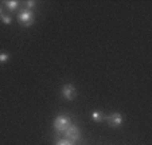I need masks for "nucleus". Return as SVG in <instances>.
<instances>
[{
	"label": "nucleus",
	"instance_id": "obj_6",
	"mask_svg": "<svg viewBox=\"0 0 152 145\" xmlns=\"http://www.w3.org/2000/svg\"><path fill=\"white\" fill-rule=\"evenodd\" d=\"M92 119L94 122L101 124L102 121H105V114H104L101 110H93L92 111Z\"/></svg>",
	"mask_w": 152,
	"mask_h": 145
},
{
	"label": "nucleus",
	"instance_id": "obj_10",
	"mask_svg": "<svg viewBox=\"0 0 152 145\" xmlns=\"http://www.w3.org/2000/svg\"><path fill=\"white\" fill-rule=\"evenodd\" d=\"M10 60V54L8 52H0V63H6Z\"/></svg>",
	"mask_w": 152,
	"mask_h": 145
},
{
	"label": "nucleus",
	"instance_id": "obj_11",
	"mask_svg": "<svg viewBox=\"0 0 152 145\" xmlns=\"http://www.w3.org/2000/svg\"><path fill=\"white\" fill-rule=\"evenodd\" d=\"M35 1H32V0H30V1H26V3H24V8L26 9H30V11H32V8H35Z\"/></svg>",
	"mask_w": 152,
	"mask_h": 145
},
{
	"label": "nucleus",
	"instance_id": "obj_5",
	"mask_svg": "<svg viewBox=\"0 0 152 145\" xmlns=\"http://www.w3.org/2000/svg\"><path fill=\"white\" fill-rule=\"evenodd\" d=\"M65 136H66L67 140H70V141H78V140L81 138V129L78 128L77 125H74V124H72V125L69 126V128L65 130Z\"/></svg>",
	"mask_w": 152,
	"mask_h": 145
},
{
	"label": "nucleus",
	"instance_id": "obj_1",
	"mask_svg": "<svg viewBox=\"0 0 152 145\" xmlns=\"http://www.w3.org/2000/svg\"><path fill=\"white\" fill-rule=\"evenodd\" d=\"M18 22L22 24L23 27H31L35 23V15L30 9L23 8L22 11L18 14Z\"/></svg>",
	"mask_w": 152,
	"mask_h": 145
},
{
	"label": "nucleus",
	"instance_id": "obj_3",
	"mask_svg": "<svg viewBox=\"0 0 152 145\" xmlns=\"http://www.w3.org/2000/svg\"><path fill=\"white\" fill-rule=\"evenodd\" d=\"M61 94L65 100L67 101H73L77 97V89L74 87V85L72 83H66V85L62 86V90H61Z\"/></svg>",
	"mask_w": 152,
	"mask_h": 145
},
{
	"label": "nucleus",
	"instance_id": "obj_4",
	"mask_svg": "<svg viewBox=\"0 0 152 145\" xmlns=\"http://www.w3.org/2000/svg\"><path fill=\"white\" fill-rule=\"evenodd\" d=\"M105 119L110 128H120L124 122V117L121 113H112L110 116L105 117Z\"/></svg>",
	"mask_w": 152,
	"mask_h": 145
},
{
	"label": "nucleus",
	"instance_id": "obj_9",
	"mask_svg": "<svg viewBox=\"0 0 152 145\" xmlns=\"http://www.w3.org/2000/svg\"><path fill=\"white\" fill-rule=\"evenodd\" d=\"M55 145H74V142L67 138H62V140H58V141L55 142Z\"/></svg>",
	"mask_w": 152,
	"mask_h": 145
},
{
	"label": "nucleus",
	"instance_id": "obj_2",
	"mask_svg": "<svg viewBox=\"0 0 152 145\" xmlns=\"http://www.w3.org/2000/svg\"><path fill=\"white\" fill-rule=\"evenodd\" d=\"M72 125V119L69 116H65V114H59V116L55 117L54 119V129L58 133H65L69 126Z\"/></svg>",
	"mask_w": 152,
	"mask_h": 145
},
{
	"label": "nucleus",
	"instance_id": "obj_8",
	"mask_svg": "<svg viewBox=\"0 0 152 145\" xmlns=\"http://www.w3.org/2000/svg\"><path fill=\"white\" fill-rule=\"evenodd\" d=\"M0 20H1V22L4 23V24H11L12 23V16L10 14H1L0 15Z\"/></svg>",
	"mask_w": 152,
	"mask_h": 145
},
{
	"label": "nucleus",
	"instance_id": "obj_7",
	"mask_svg": "<svg viewBox=\"0 0 152 145\" xmlns=\"http://www.w3.org/2000/svg\"><path fill=\"white\" fill-rule=\"evenodd\" d=\"M19 1L18 0H7V1H4V6H6V8L8 9V11H15V9L19 8Z\"/></svg>",
	"mask_w": 152,
	"mask_h": 145
},
{
	"label": "nucleus",
	"instance_id": "obj_12",
	"mask_svg": "<svg viewBox=\"0 0 152 145\" xmlns=\"http://www.w3.org/2000/svg\"><path fill=\"white\" fill-rule=\"evenodd\" d=\"M3 14V6H0V15Z\"/></svg>",
	"mask_w": 152,
	"mask_h": 145
}]
</instances>
